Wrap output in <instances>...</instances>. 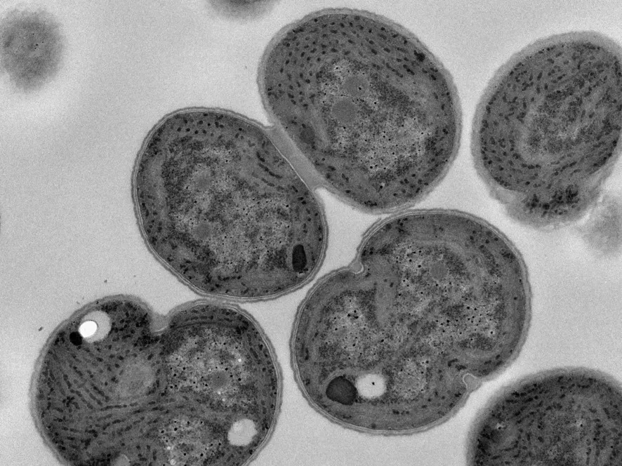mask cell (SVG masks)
<instances>
[{"label":"cell","instance_id":"obj_1","mask_svg":"<svg viewBox=\"0 0 622 466\" xmlns=\"http://www.w3.org/2000/svg\"><path fill=\"white\" fill-rule=\"evenodd\" d=\"M260 81L307 172L358 209L415 204L457 154L453 79L413 34L383 17L341 10L299 21L270 47Z\"/></svg>","mask_w":622,"mask_h":466},{"label":"cell","instance_id":"obj_2","mask_svg":"<svg viewBox=\"0 0 622 466\" xmlns=\"http://www.w3.org/2000/svg\"><path fill=\"white\" fill-rule=\"evenodd\" d=\"M134 193L150 248L201 293L273 298L303 285L322 258L315 194L265 130L236 115L164 119L139 157Z\"/></svg>","mask_w":622,"mask_h":466},{"label":"cell","instance_id":"obj_3","mask_svg":"<svg viewBox=\"0 0 622 466\" xmlns=\"http://www.w3.org/2000/svg\"><path fill=\"white\" fill-rule=\"evenodd\" d=\"M520 262L487 222L455 211L394 217L364 239L348 272L355 327L396 397L482 373L525 293Z\"/></svg>","mask_w":622,"mask_h":466},{"label":"cell","instance_id":"obj_4","mask_svg":"<svg viewBox=\"0 0 622 466\" xmlns=\"http://www.w3.org/2000/svg\"><path fill=\"white\" fill-rule=\"evenodd\" d=\"M472 148L513 220L540 230L579 220L597 204L621 154V67L582 43L537 46L488 87Z\"/></svg>","mask_w":622,"mask_h":466},{"label":"cell","instance_id":"obj_5","mask_svg":"<svg viewBox=\"0 0 622 466\" xmlns=\"http://www.w3.org/2000/svg\"><path fill=\"white\" fill-rule=\"evenodd\" d=\"M475 439L480 465H621V394L583 369L546 371L504 391Z\"/></svg>","mask_w":622,"mask_h":466},{"label":"cell","instance_id":"obj_6","mask_svg":"<svg viewBox=\"0 0 622 466\" xmlns=\"http://www.w3.org/2000/svg\"><path fill=\"white\" fill-rule=\"evenodd\" d=\"M62 50L58 27L46 15L19 13L1 25V65L19 88L32 90L51 78Z\"/></svg>","mask_w":622,"mask_h":466},{"label":"cell","instance_id":"obj_7","mask_svg":"<svg viewBox=\"0 0 622 466\" xmlns=\"http://www.w3.org/2000/svg\"><path fill=\"white\" fill-rule=\"evenodd\" d=\"M595 206L583 228V239L598 254L614 255L621 250V204L608 197Z\"/></svg>","mask_w":622,"mask_h":466}]
</instances>
